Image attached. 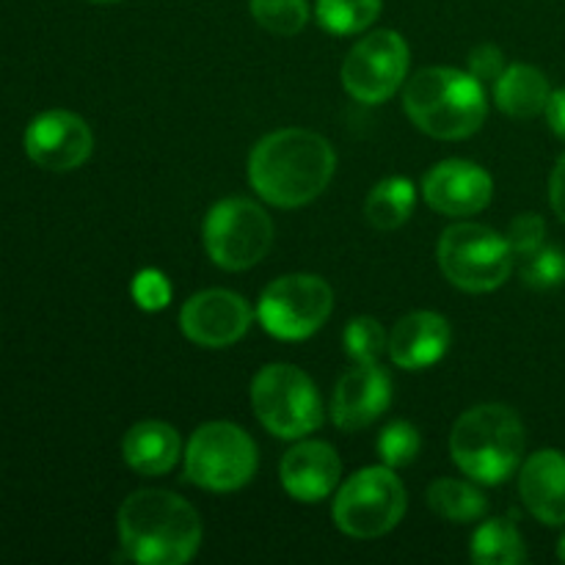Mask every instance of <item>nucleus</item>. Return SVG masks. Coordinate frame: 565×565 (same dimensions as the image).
I'll use <instances>...</instances> for the list:
<instances>
[{"instance_id": "1", "label": "nucleus", "mask_w": 565, "mask_h": 565, "mask_svg": "<svg viewBox=\"0 0 565 565\" xmlns=\"http://www.w3.org/2000/svg\"><path fill=\"white\" fill-rule=\"evenodd\" d=\"M334 147L320 132L285 127L259 138L248 158V182L274 207H303L329 188Z\"/></svg>"}, {"instance_id": "2", "label": "nucleus", "mask_w": 565, "mask_h": 565, "mask_svg": "<svg viewBox=\"0 0 565 565\" xmlns=\"http://www.w3.org/2000/svg\"><path fill=\"white\" fill-rule=\"evenodd\" d=\"M119 541L127 557L143 565H182L202 544L196 508L163 489H143L119 508Z\"/></svg>"}, {"instance_id": "3", "label": "nucleus", "mask_w": 565, "mask_h": 565, "mask_svg": "<svg viewBox=\"0 0 565 565\" xmlns=\"http://www.w3.org/2000/svg\"><path fill=\"white\" fill-rule=\"evenodd\" d=\"M403 105L414 125L430 138L461 141L483 127L489 103L486 86L475 75L452 66H425L403 92Z\"/></svg>"}, {"instance_id": "4", "label": "nucleus", "mask_w": 565, "mask_h": 565, "mask_svg": "<svg viewBox=\"0 0 565 565\" xmlns=\"http://www.w3.org/2000/svg\"><path fill=\"white\" fill-rule=\"evenodd\" d=\"M527 434L511 406L483 403L458 417L450 434V452L467 478L500 486L519 469Z\"/></svg>"}, {"instance_id": "5", "label": "nucleus", "mask_w": 565, "mask_h": 565, "mask_svg": "<svg viewBox=\"0 0 565 565\" xmlns=\"http://www.w3.org/2000/svg\"><path fill=\"white\" fill-rule=\"evenodd\" d=\"M252 406L259 423L279 439H303L326 419L318 386L292 364H268L254 375Z\"/></svg>"}, {"instance_id": "6", "label": "nucleus", "mask_w": 565, "mask_h": 565, "mask_svg": "<svg viewBox=\"0 0 565 565\" xmlns=\"http://www.w3.org/2000/svg\"><path fill=\"white\" fill-rule=\"evenodd\" d=\"M436 259L452 287L467 292H491L505 285L516 257L505 237L491 226L456 224L441 235Z\"/></svg>"}, {"instance_id": "7", "label": "nucleus", "mask_w": 565, "mask_h": 565, "mask_svg": "<svg viewBox=\"0 0 565 565\" xmlns=\"http://www.w3.org/2000/svg\"><path fill=\"white\" fill-rule=\"evenodd\" d=\"M257 445L232 423H207L185 447V480L204 491H237L257 472Z\"/></svg>"}, {"instance_id": "8", "label": "nucleus", "mask_w": 565, "mask_h": 565, "mask_svg": "<svg viewBox=\"0 0 565 565\" xmlns=\"http://www.w3.org/2000/svg\"><path fill=\"white\" fill-rule=\"evenodd\" d=\"M406 513V489L392 467H367L353 475L334 500V522L359 541L381 539L401 524Z\"/></svg>"}, {"instance_id": "9", "label": "nucleus", "mask_w": 565, "mask_h": 565, "mask_svg": "<svg viewBox=\"0 0 565 565\" xmlns=\"http://www.w3.org/2000/svg\"><path fill=\"white\" fill-rule=\"evenodd\" d=\"M274 221L257 202L221 199L204 218V248L224 270H248L270 252Z\"/></svg>"}, {"instance_id": "10", "label": "nucleus", "mask_w": 565, "mask_h": 565, "mask_svg": "<svg viewBox=\"0 0 565 565\" xmlns=\"http://www.w3.org/2000/svg\"><path fill=\"white\" fill-rule=\"evenodd\" d=\"M331 309H334V292L320 276L290 274L265 287L257 318L276 340L298 342L323 329Z\"/></svg>"}, {"instance_id": "11", "label": "nucleus", "mask_w": 565, "mask_h": 565, "mask_svg": "<svg viewBox=\"0 0 565 565\" xmlns=\"http://www.w3.org/2000/svg\"><path fill=\"white\" fill-rule=\"evenodd\" d=\"M408 44L397 31H373L359 39L342 64V86L364 105L395 97L408 75Z\"/></svg>"}, {"instance_id": "12", "label": "nucleus", "mask_w": 565, "mask_h": 565, "mask_svg": "<svg viewBox=\"0 0 565 565\" xmlns=\"http://www.w3.org/2000/svg\"><path fill=\"white\" fill-rule=\"evenodd\" d=\"M94 136L72 110H44L28 125L25 154L47 171H75L92 158Z\"/></svg>"}, {"instance_id": "13", "label": "nucleus", "mask_w": 565, "mask_h": 565, "mask_svg": "<svg viewBox=\"0 0 565 565\" xmlns=\"http://www.w3.org/2000/svg\"><path fill=\"white\" fill-rule=\"evenodd\" d=\"M254 312L246 298L232 290H202L185 301L180 326L202 348H230L252 326Z\"/></svg>"}, {"instance_id": "14", "label": "nucleus", "mask_w": 565, "mask_h": 565, "mask_svg": "<svg viewBox=\"0 0 565 565\" xmlns=\"http://www.w3.org/2000/svg\"><path fill=\"white\" fill-rule=\"evenodd\" d=\"M425 202L441 215L463 218L489 207L494 182L489 171L469 160H441L423 180Z\"/></svg>"}, {"instance_id": "15", "label": "nucleus", "mask_w": 565, "mask_h": 565, "mask_svg": "<svg viewBox=\"0 0 565 565\" xmlns=\"http://www.w3.org/2000/svg\"><path fill=\"white\" fill-rule=\"evenodd\" d=\"M392 403V381L379 364H356L337 384L331 397V419L345 434L373 425Z\"/></svg>"}, {"instance_id": "16", "label": "nucleus", "mask_w": 565, "mask_h": 565, "mask_svg": "<svg viewBox=\"0 0 565 565\" xmlns=\"http://www.w3.org/2000/svg\"><path fill=\"white\" fill-rule=\"evenodd\" d=\"M281 486L298 502H323L342 478V461L326 441H301L285 452L279 467Z\"/></svg>"}, {"instance_id": "17", "label": "nucleus", "mask_w": 565, "mask_h": 565, "mask_svg": "<svg viewBox=\"0 0 565 565\" xmlns=\"http://www.w3.org/2000/svg\"><path fill=\"white\" fill-rule=\"evenodd\" d=\"M450 326L436 312H412L395 323L390 334V359L401 370H428L450 348Z\"/></svg>"}, {"instance_id": "18", "label": "nucleus", "mask_w": 565, "mask_h": 565, "mask_svg": "<svg viewBox=\"0 0 565 565\" xmlns=\"http://www.w3.org/2000/svg\"><path fill=\"white\" fill-rule=\"evenodd\" d=\"M519 494L541 524H565V452L541 450L519 472Z\"/></svg>"}, {"instance_id": "19", "label": "nucleus", "mask_w": 565, "mask_h": 565, "mask_svg": "<svg viewBox=\"0 0 565 565\" xmlns=\"http://www.w3.org/2000/svg\"><path fill=\"white\" fill-rule=\"evenodd\" d=\"M121 456L132 472L143 475V478H158V475L174 469L177 458H180V436L160 419H143L127 430L125 441H121Z\"/></svg>"}, {"instance_id": "20", "label": "nucleus", "mask_w": 565, "mask_h": 565, "mask_svg": "<svg viewBox=\"0 0 565 565\" xmlns=\"http://www.w3.org/2000/svg\"><path fill=\"white\" fill-rule=\"evenodd\" d=\"M552 97L550 81L530 64H511L494 83V103L511 119H533L544 114Z\"/></svg>"}, {"instance_id": "21", "label": "nucleus", "mask_w": 565, "mask_h": 565, "mask_svg": "<svg viewBox=\"0 0 565 565\" xmlns=\"http://www.w3.org/2000/svg\"><path fill=\"white\" fill-rule=\"evenodd\" d=\"M414 193L412 180L406 177H386L379 185L370 191L367 202H364V215H367L370 226L379 232H392L408 221L414 210Z\"/></svg>"}, {"instance_id": "22", "label": "nucleus", "mask_w": 565, "mask_h": 565, "mask_svg": "<svg viewBox=\"0 0 565 565\" xmlns=\"http://www.w3.org/2000/svg\"><path fill=\"white\" fill-rule=\"evenodd\" d=\"M472 561L478 565H519L527 561V550L516 524L508 519H489L475 530Z\"/></svg>"}, {"instance_id": "23", "label": "nucleus", "mask_w": 565, "mask_h": 565, "mask_svg": "<svg viewBox=\"0 0 565 565\" xmlns=\"http://www.w3.org/2000/svg\"><path fill=\"white\" fill-rule=\"evenodd\" d=\"M428 505L436 516L447 519V522L452 524L478 522L486 513L483 494H480L475 486L452 478H441L436 480V483H430Z\"/></svg>"}, {"instance_id": "24", "label": "nucleus", "mask_w": 565, "mask_h": 565, "mask_svg": "<svg viewBox=\"0 0 565 565\" xmlns=\"http://www.w3.org/2000/svg\"><path fill=\"white\" fill-rule=\"evenodd\" d=\"M381 0H318V22L334 36L362 33L379 20Z\"/></svg>"}, {"instance_id": "25", "label": "nucleus", "mask_w": 565, "mask_h": 565, "mask_svg": "<svg viewBox=\"0 0 565 565\" xmlns=\"http://www.w3.org/2000/svg\"><path fill=\"white\" fill-rule=\"evenodd\" d=\"M252 17L274 36H296L309 20L307 0H252Z\"/></svg>"}, {"instance_id": "26", "label": "nucleus", "mask_w": 565, "mask_h": 565, "mask_svg": "<svg viewBox=\"0 0 565 565\" xmlns=\"http://www.w3.org/2000/svg\"><path fill=\"white\" fill-rule=\"evenodd\" d=\"M342 345L356 364H379L381 353L390 345V337L375 318H356L342 331Z\"/></svg>"}, {"instance_id": "27", "label": "nucleus", "mask_w": 565, "mask_h": 565, "mask_svg": "<svg viewBox=\"0 0 565 565\" xmlns=\"http://www.w3.org/2000/svg\"><path fill=\"white\" fill-rule=\"evenodd\" d=\"M419 447H423L419 430L406 419H395L379 436V456L392 469L408 467L419 456Z\"/></svg>"}, {"instance_id": "28", "label": "nucleus", "mask_w": 565, "mask_h": 565, "mask_svg": "<svg viewBox=\"0 0 565 565\" xmlns=\"http://www.w3.org/2000/svg\"><path fill=\"white\" fill-rule=\"evenodd\" d=\"M519 274H522L524 285L535 287V290H552L565 281V254L555 246H541L539 252L522 257Z\"/></svg>"}, {"instance_id": "29", "label": "nucleus", "mask_w": 565, "mask_h": 565, "mask_svg": "<svg viewBox=\"0 0 565 565\" xmlns=\"http://www.w3.org/2000/svg\"><path fill=\"white\" fill-rule=\"evenodd\" d=\"M544 235H546L544 218L535 213H522L511 221L505 241H508V246H511L513 257L522 259L544 246Z\"/></svg>"}, {"instance_id": "30", "label": "nucleus", "mask_w": 565, "mask_h": 565, "mask_svg": "<svg viewBox=\"0 0 565 565\" xmlns=\"http://www.w3.org/2000/svg\"><path fill=\"white\" fill-rule=\"evenodd\" d=\"M169 281H166V276L158 274V270H141V274L136 276V281H132V298L138 301V307L149 309V312L163 309L166 303H169Z\"/></svg>"}, {"instance_id": "31", "label": "nucleus", "mask_w": 565, "mask_h": 565, "mask_svg": "<svg viewBox=\"0 0 565 565\" xmlns=\"http://www.w3.org/2000/svg\"><path fill=\"white\" fill-rule=\"evenodd\" d=\"M469 75L478 77L480 83H497L500 75L505 72V55H502L500 47L494 44H480L469 53Z\"/></svg>"}, {"instance_id": "32", "label": "nucleus", "mask_w": 565, "mask_h": 565, "mask_svg": "<svg viewBox=\"0 0 565 565\" xmlns=\"http://www.w3.org/2000/svg\"><path fill=\"white\" fill-rule=\"evenodd\" d=\"M550 204L555 210L557 218L565 224V154L557 160L555 171L550 177Z\"/></svg>"}, {"instance_id": "33", "label": "nucleus", "mask_w": 565, "mask_h": 565, "mask_svg": "<svg viewBox=\"0 0 565 565\" xmlns=\"http://www.w3.org/2000/svg\"><path fill=\"white\" fill-rule=\"evenodd\" d=\"M544 114H546V121H550V127L555 130V136L565 138V88L552 92Z\"/></svg>"}, {"instance_id": "34", "label": "nucleus", "mask_w": 565, "mask_h": 565, "mask_svg": "<svg viewBox=\"0 0 565 565\" xmlns=\"http://www.w3.org/2000/svg\"><path fill=\"white\" fill-rule=\"evenodd\" d=\"M557 555H561V561H565V535L561 539V546H557Z\"/></svg>"}, {"instance_id": "35", "label": "nucleus", "mask_w": 565, "mask_h": 565, "mask_svg": "<svg viewBox=\"0 0 565 565\" xmlns=\"http://www.w3.org/2000/svg\"><path fill=\"white\" fill-rule=\"evenodd\" d=\"M88 3H119V0H88Z\"/></svg>"}]
</instances>
